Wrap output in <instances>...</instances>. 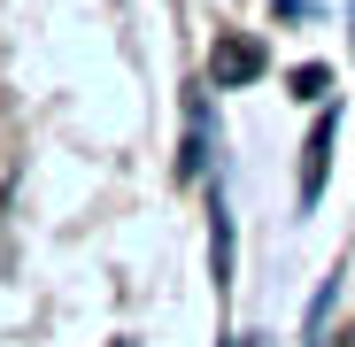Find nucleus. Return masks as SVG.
I'll return each mask as SVG.
<instances>
[{
  "mask_svg": "<svg viewBox=\"0 0 355 347\" xmlns=\"http://www.w3.org/2000/svg\"><path fill=\"white\" fill-rule=\"evenodd\" d=\"M255 70H263V46H248V39H224V46H216V78H224V85H240V78H255Z\"/></svg>",
  "mask_w": 355,
  "mask_h": 347,
  "instance_id": "nucleus-1",
  "label": "nucleus"
}]
</instances>
